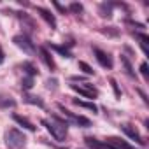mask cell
<instances>
[{
    "label": "cell",
    "mask_w": 149,
    "mask_h": 149,
    "mask_svg": "<svg viewBox=\"0 0 149 149\" xmlns=\"http://www.w3.org/2000/svg\"><path fill=\"white\" fill-rule=\"evenodd\" d=\"M79 67H81V68H83V70L88 74V76H91V74H93V68H91L88 63H84V61H79Z\"/></svg>",
    "instance_id": "cell-19"
},
{
    "label": "cell",
    "mask_w": 149,
    "mask_h": 149,
    "mask_svg": "<svg viewBox=\"0 0 149 149\" xmlns=\"http://www.w3.org/2000/svg\"><path fill=\"white\" fill-rule=\"evenodd\" d=\"M23 100L26 104H32V105H37V107H44V102L39 98V97H33V95H25Z\"/></svg>",
    "instance_id": "cell-11"
},
{
    "label": "cell",
    "mask_w": 149,
    "mask_h": 149,
    "mask_svg": "<svg viewBox=\"0 0 149 149\" xmlns=\"http://www.w3.org/2000/svg\"><path fill=\"white\" fill-rule=\"evenodd\" d=\"M93 53H95V56H97V61H98L102 67H105V68H112V60H111V56H109L107 53H104V51L98 49V47H95Z\"/></svg>",
    "instance_id": "cell-5"
},
{
    "label": "cell",
    "mask_w": 149,
    "mask_h": 149,
    "mask_svg": "<svg viewBox=\"0 0 149 149\" xmlns=\"http://www.w3.org/2000/svg\"><path fill=\"white\" fill-rule=\"evenodd\" d=\"M111 84H112V88H114V93H116V97H121V91H119V88H118V83H116L114 79H111Z\"/></svg>",
    "instance_id": "cell-22"
},
{
    "label": "cell",
    "mask_w": 149,
    "mask_h": 149,
    "mask_svg": "<svg viewBox=\"0 0 149 149\" xmlns=\"http://www.w3.org/2000/svg\"><path fill=\"white\" fill-rule=\"evenodd\" d=\"M6 144H7L9 149H23L25 144H26V137L19 130L11 128V130L6 132Z\"/></svg>",
    "instance_id": "cell-2"
},
{
    "label": "cell",
    "mask_w": 149,
    "mask_h": 149,
    "mask_svg": "<svg viewBox=\"0 0 149 149\" xmlns=\"http://www.w3.org/2000/svg\"><path fill=\"white\" fill-rule=\"evenodd\" d=\"M32 86H33V79H32V77H26V79H23V88L30 90Z\"/></svg>",
    "instance_id": "cell-20"
},
{
    "label": "cell",
    "mask_w": 149,
    "mask_h": 149,
    "mask_svg": "<svg viewBox=\"0 0 149 149\" xmlns=\"http://www.w3.org/2000/svg\"><path fill=\"white\" fill-rule=\"evenodd\" d=\"M140 72H142V76H144V77L147 79V63H146V61H144V63L140 65Z\"/></svg>",
    "instance_id": "cell-23"
},
{
    "label": "cell",
    "mask_w": 149,
    "mask_h": 149,
    "mask_svg": "<svg viewBox=\"0 0 149 149\" xmlns=\"http://www.w3.org/2000/svg\"><path fill=\"white\" fill-rule=\"evenodd\" d=\"M13 119H14L18 125H21L23 128H26V130H30V132H35V126H33L26 118H23V116H19V114H14V116H13Z\"/></svg>",
    "instance_id": "cell-10"
},
{
    "label": "cell",
    "mask_w": 149,
    "mask_h": 149,
    "mask_svg": "<svg viewBox=\"0 0 149 149\" xmlns=\"http://www.w3.org/2000/svg\"><path fill=\"white\" fill-rule=\"evenodd\" d=\"M74 104L79 105V107H84V109H88V111L97 112V105H95L93 102H84V100H77V98H74Z\"/></svg>",
    "instance_id": "cell-12"
},
{
    "label": "cell",
    "mask_w": 149,
    "mask_h": 149,
    "mask_svg": "<svg viewBox=\"0 0 149 149\" xmlns=\"http://www.w3.org/2000/svg\"><path fill=\"white\" fill-rule=\"evenodd\" d=\"M100 13H102L104 18H111V16H112V14H111V6H107V4H102V6H100Z\"/></svg>",
    "instance_id": "cell-18"
},
{
    "label": "cell",
    "mask_w": 149,
    "mask_h": 149,
    "mask_svg": "<svg viewBox=\"0 0 149 149\" xmlns=\"http://www.w3.org/2000/svg\"><path fill=\"white\" fill-rule=\"evenodd\" d=\"M72 90H74V91H77V93L83 95V97H86V98H95V97L98 95L97 90L91 88L88 83H86V84H72Z\"/></svg>",
    "instance_id": "cell-4"
},
{
    "label": "cell",
    "mask_w": 149,
    "mask_h": 149,
    "mask_svg": "<svg viewBox=\"0 0 149 149\" xmlns=\"http://www.w3.org/2000/svg\"><path fill=\"white\" fill-rule=\"evenodd\" d=\"M4 61V51H2V47H0V63Z\"/></svg>",
    "instance_id": "cell-26"
},
{
    "label": "cell",
    "mask_w": 149,
    "mask_h": 149,
    "mask_svg": "<svg viewBox=\"0 0 149 149\" xmlns=\"http://www.w3.org/2000/svg\"><path fill=\"white\" fill-rule=\"evenodd\" d=\"M49 47H51V49H54L56 53L63 54L65 58H70V56H72V54H70V51H68V49H65V47H61V46H56V44H49Z\"/></svg>",
    "instance_id": "cell-15"
},
{
    "label": "cell",
    "mask_w": 149,
    "mask_h": 149,
    "mask_svg": "<svg viewBox=\"0 0 149 149\" xmlns=\"http://www.w3.org/2000/svg\"><path fill=\"white\" fill-rule=\"evenodd\" d=\"M72 123H76V125H79V126H90V125H91V121H90L88 118H84V116H76V114H74V118H72Z\"/></svg>",
    "instance_id": "cell-14"
},
{
    "label": "cell",
    "mask_w": 149,
    "mask_h": 149,
    "mask_svg": "<svg viewBox=\"0 0 149 149\" xmlns=\"http://www.w3.org/2000/svg\"><path fill=\"white\" fill-rule=\"evenodd\" d=\"M40 54H42V60H44V63H46V65H47V67L53 70V68H54V61H53L51 54L47 53V49H44V47H42V49H40Z\"/></svg>",
    "instance_id": "cell-13"
},
{
    "label": "cell",
    "mask_w": 149,
    "mask_h": 149,
    "mask_svg": "<svg viewBox=\"0 0 149 149\" xmlns=\"http://www.w3.org/2000/svg\"><path fill=\"white\" fill-rule=\"evenodd\" d=\"M84 140H86V146L91 147V149H116V147H112L107 140L102 142V140H97V139H93V137H86Z\"/></svg>",
    "instance_id": "cell-7"
},
{
    "label": "cell",
    "mask_w": 149,
    "mask_h": 149,
    "mask_svg": "<svg viewBox=\"0 0 149 149\" xmlns=\"http://www.w3.org/2000/svg\"><path fill=\"white\" fill-rule=\"evenodd\" d=\"M70 11H72V13H77V14H79V13L83 11V6H81V4H72V6H70Z\"/></svg>",
    "instance_id": "cell-21"
},
{
    "label": "cell",
    "mask_w": 149,
    "mask_h": 149,
    "mask_svg": "<svg viewBox=\"0 0 149 149\" xmlns=\"http://www.w3.org/2000/svg\"><path fill=\"white\" fill-rule=\"evenodd\" d=\"M37 13L40 14V18L51 26V28H56V18L49 13V11H46V9H42V7H37Z\"/></svg>",
    "instance_id": "cell-8"
},
{
    "label": "cell",
    "mask_w": 149,
    "mask_h": 149,
    "mask_svg": "<svg viewBox=\"0 0 149 149\" xmlns=\"http://www.w3.org/2000/svg\"><path fill=\"white\" fill-rule=\"evenodd\" d=\"M42 125L47 128V132H49L56 140H65V135H67V123L61 121L58 116L51 118V121L42 119Z\"/></svg>",
    "instance_id": "cell-1"
},
{
    "label": "cell",
    "mask_w": 149,
    "mask_h": 149,
    "mask_svg": "<svg viewBox=\"0 0 149 149\" xmlns=\"http://www.w3.org/2000/svg\"><path fill=\"white\" fill-rule=\"evenodd\" d=\"M121 132L123 133H126L132 140H135L137 144H140V146H144V140H142V137H140V133L135 130V128H132L130 125H121Z\"/></svg>",
    "instance_id": "cell-6"
},
{
    "label": "cell",
    "mask_w": 149,
    "mask_h": 149,
    "mask_svg": "<svg viewBox=\"0 0 149 149\" xmlns=\"http://www.w3.org/2000/svg\"><path fill=\"white\" fill-rule=\"evenodd\" d=\"M23 68L26 70V74H28V77H33L35 74H37V70H35V67L32 65V63H28V61H25L23 63Z\"/></svg>",
    "instance_id": "cell-16"
},
{
    "label": "cell",
    "mask_w": 149,
    "mask_h": 149,
    "mask_svg": "<svg viewBox=\"0 0 149 149\" xmlns=\"http://www.w3.org/2000/svg\"><path fill=\"white\" fill-rule=\"evenodd\" d=\"M54 7H56V9H58V11H60V13H67V9H65V7H63V6H60V4H58V2H54Z\"/></svg>",
    "instance_id": "cell-24"
},
{
    "label": "cell",
    "mask_w": 149,
    "mask_h": 149,
    "mask_svg": "<svg viewBox=\"0 0 149 149\" xmlns=\"http://www.w3.org/2000/svg\"><path fill=\"white\" fill-rule=\"evenodd\" d=\"M47 86H49V88H54V86H56V81H51V79H49V81H47Z\"/></svg>",
    "instance_id": "cell-25"
},
{
    "label": "cell",
    "mask_w": 149,
    "mask_h": 149,
    "mask_svg": "<svg viewBox=\"0 0 149 149\" xmlns=\"http://www.w3.org/2000/svg\"><path fill=\"white\" fill-rule=\"evenodd\" d=\"M14 44H16L19 49H23L26 54H33V53H35V46H33V42H32L26 35H16V37H14Z\"/></svg>",
    "instance_id": "cell-3"
},
{
    "label": "cell",
    "mask_w": 149,
    "mask_h": 149,
    "mask_svg": "<svg viewBox=\"0 0 149 149\" xmlns=\"http://www.w3.org/2000/svg\"><path fill=\"white\" fill-rule=\"evenodd\" d=\"M121 63L125 65V68H126V74H128V76H135V74H133V68H132V65H130V61L126 60V56H121Z\"/></svg>",
    "instance_id": "cell-17"
},
{
    "label": "cell",
    "mask_w": 149,
    "mask_h": 149,
    "mask_svg": "<svg viewBox=\"0 0 149 149\" xmlns=\"http://www.w3.org/2000/svg\"><path fill=\"white\" fill-rule=\"evenodd\" d=\"M107 142H109L112 147H116V149H137L135 146H130V144H126L125 140H121V139H116V137H111Z\"/></svg>",
    "instance_id": "cell-9"
}]
</instances>
